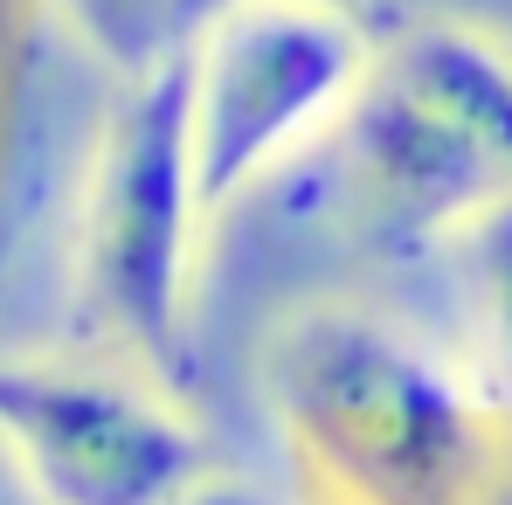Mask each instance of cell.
<instances>
[{"mask_svg":"<svg viewBox=\"0 0 512 505\" xmlns=\"http://www.w3.org/2000/svg\"><path fill=\"white\" fill-rule=\"evenodd\" d=\"M353 250L423 256L512 208V49L471 21H409L305 153Z\"/></svg>","mask_w":512,"mask_h":505,"instance_id":"obj_1","label":"cell"},{"mask_svg":"<svg viewBox=\"0 0 512 505\" xmlns=\"http://www.w3.org/2000/svg\"><path fill=\"white\" fill-rule=\"evenodd\" d=\"M263 388L319 505H492L512 478V443L478 388L374 312L284 319Z\"/></svg>","mask_w":512,"mask_h":505,"instance_id":"obj_2","label":"cell"},{"mask_svg":"<svg viewBox=\"0 0 512 505\" xmlns=\"http://www.w3.org/2000/svg\"><path fill=\"white\" fill-rule=\"evenodd\" d=\"M201 229L208 215L187 160V90L173 63L160 77L118 84L70 208V298L84 333L167 395L194 374L187 284Z\"/></svg>","mask_w":512,"mask_h":505,"instance_id":"obj_3","label":"cell"},{"mask_svg":"<svg viewBox=\"0 0 512 505\" xmlns=\"http://www.w3.org/2000/svg\"><path fill=\"white\" fill-rule=\"evenodd\" d=\"M367 21L312 0H229L180 56L187 160L215 222L250 187L305 160L367 70Z\"/></svg>","mask_w":512,"mask_h":505,"instance_id":"obj_4","label":"cell"},{"mask_svg":"<svg viewBox=\"0 0 512 505\" xmlns=\"http://www.w3.org/2000/svg\"><path fill=\"white\" fill-rule=\"evenodd\" d=\"M173 402L118 360H0V450L42 505H187L208 443Z\"/></svg>","mask_w":512,"mask_h":505,"instance_id":"obj_5","label":"cell"},{"mask_svg":"<svg viewBox=\"0 0 512 505\" xmlns=\"http://www.w3.org/2000/svg\"><path fill=\"white\" fill-rule=\"evenodd\" d=\"M229 0H42V14L118 84L173 70Z\"/></svg>","mask_w":512,"mask_h":505,"instance_id":"obj_6","label":"cell"},{"mask_svg":"<svg viewBox=\"0 0 512 505\" xmlns=\"http://www.w3.org/2000/svg\"><path fill=\"white\" fill-rule=\"evenodd\" d=\"M471 263V298H478V402L492 409L499 429H512V208L485 215L464 243Z\"/></svg>","mask_w":512,"mask_h":505,"instance_id":"obj_7","label":"cell"},{"mask_svg":"<svg viewBox=\"0 0 512 505\" xmlns=\"http://www.w3.org/2000/svg\"><path fill=\"white\" fill-rule=\"evenodd\" d=\"M187 505H319V499H277V492H256V485H229V478H201L194 492H187Z\"/></svg>","mask_w":512,"mask_h":505,"instance_id":"obj_8","label":"cell"},{"mask_svg":"<svg viewBox=\"0 0 512 505\" xmlns=\"http://www.w3.org/2000/svg\"><path fill=\"white\" fill-rule=\"evenodd\" d=\"M312 7H340V14H367V0H312Z\"/></svg>","mask_w":512,"mask_h":505,"instance_id":"obj_9","label":"cell"}]
</instances>
